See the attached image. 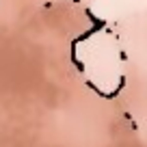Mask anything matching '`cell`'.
Returning a JSON list of instances; mask_svg holds the SVG:
<instances>
[{
    "mask_svg": "<svg viewBox=\"0 0 147 147\" xmlns=\"http://www.w3.org/2000/svg\"><path fill=\"white\" fill-rule=\"evenodd\" d=\"M84 13H87V18L93 22V28H95V30H102V28L106 26V22H104V20H100V18H95V13H93L91 9H84Z\"/></svg>",
    "mask_w": 147,
    "mask_h": 147,
    "instance_id": "obj_1",
    "label": "cell"
}]
</instances>
